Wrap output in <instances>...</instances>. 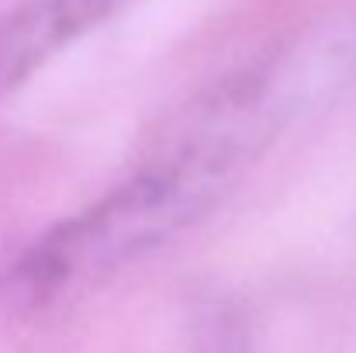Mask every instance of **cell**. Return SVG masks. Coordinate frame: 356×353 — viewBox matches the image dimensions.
I'll return each instance as SVG.
<instances>
[{
    "mask_svg": "<svg viewBox=\"0 0 356 353\" xmlns=\"http://www.w3.org/2000/svg\"><path fill=\"white\" fill-rule=\"evenodd\" d=\"M242 166L208 146L166 132L156 152L83 212L38 239L17 267L28 295L111 274L201 222L238 180Z\"/></svg>",
    "mask_w": 356,
    "mask_h": 353,
    "instance_id": "obj_1",
    "label": "cell"
},
{
    "mask_svg": "<svg viewBox=\"0 0 356 353\" xmlns=\"http://www.w3.org/2000/svg\"><path fill=\"white\" fill-rule=\"evenodd\" d=\"M73 42L76 35L56 0H21L0 10V104Z\"/></svg>",
    "mask_w": 356,
    "mask_h": 353,
    "instance_id": "obj_2",
    "label": "cell"
},
{
    "mask_svg": "<svg viewBox=\"0 0 356 353\" xmlns=\"http://www.w3.org/2000/svg\"><path fill=\"white\" fill-rule=\"evenodd\" d=\"M66 24L73 28L76 38H83L87 31H94L97 24H104L124 0H56Z\"/></svg>",
    "mask_w": 356,
    "mask_h": 353,
    "instance_id": "obj_3",
    "label": "cell"
}]
</instances>
